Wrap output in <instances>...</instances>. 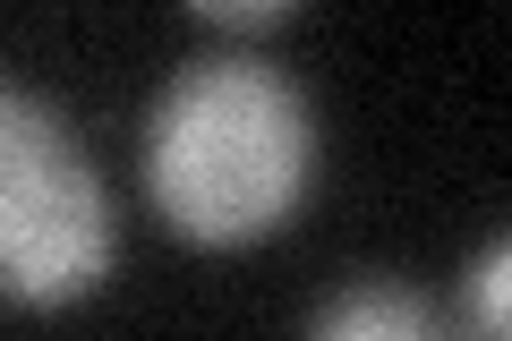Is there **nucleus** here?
Segmentation results:
<instances>
[{
	"mask_svg": "<svg viewBox=\"0 0 512 341\" xmlns=\"http://www.w3.org/2000/svg\"><path fill=\"white\" fill-rule=\"evenodd\" d=\"M316 188V103L265 52H197L146 111V205L197 248H256Z\"/></svg>",
	"mask_w": 512,
	"mask_h": 341,
	"instance_id": "f257e3e1",
	"label": "nucleus"
},
{
	"mask_svg": "<svg viewBox=\"0 0 512 341\" xmlns=\"http://www.w3.org/2000/svg\"><path fill=\"white\" fill-rule=\"evenodd\" d=\"M120 265V214L77 120L0 77V299L77 307Z\"/></svg>",
	"mask_w": 512,
	"mask_h": 341,
	"instance_id": "f03ea898",
	"label": "nucleus"
},
{
	"mask_svg": "<svg viewBox=\"0 0 512 341\" xmlns=\"http://www.w3.org/2000/svg\"><path fill=\"white\" fill-rule=\"evenodd\" d=\"M299 341H461V333L419 282H402V273H350L342 290L316 299Z\"/></svg>",
	"mask_w": 512,
	"mask_h": 341,
	"instance_id": "7ed1b4c3",
	"label": "nucleus"
},
{
	"mask_svg": "<svg viewBox=\"0 0 512 341\" xmlns=\"http://www.w3.org/2000/svg\"><path fill=\"white\" fill-rule=\"evenodd\" d=\"M461 341H512V239L487 231L478 256L461 265V316H453Z\"/></svg>",
	"mask_w": 512,
	"mask_h": 341,
	"instance_id": "20e7f679",
	"label": "nucleus"
},
{
	"mask_svg": "<svg viewBox=\"0 0 512 341\" xmlns=\"http://www.w3.org/2000/svg\"><path fill=\"white\" fill-rule=\"evenodd\" d=\"M291 18H299L291 0H197V26H214V35H274Z\"/></svg>",
	"mask_w": 512,
	"mask_h": 341,
	"instance_id": "39448f33",
	"label": "nucleus"
}]
</instances>
